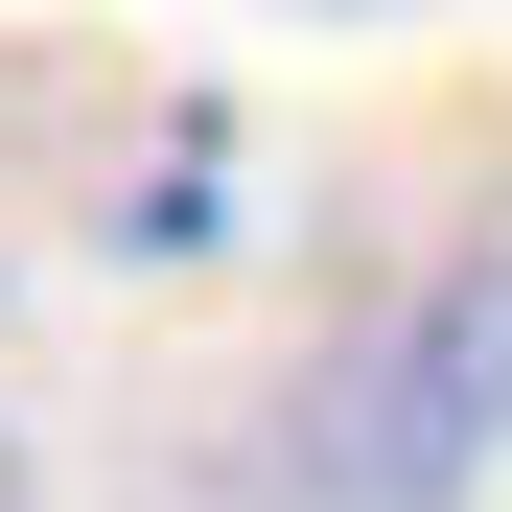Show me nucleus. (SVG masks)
Segmentation results:
<instances>
[{"label":"nucleus","instance_id":"f257e3e1","mask_svg":"<svg viewBox=\"0 0 512 512\" xmlns=\"http://www.w3.org/2000/svg\"><path fill=\"white\" fill-rule=\"evenodd\" d=\"M489 466H512V233L419 256L303 396V512H466Z\"/></svg>","mask_w":512,"mask_h":512},{"label":"nucleus","instance_id":"f03ea898","mask_svg":"<svg viewBox=\"0 0 512 512\" xmlns=\"http://www.w3.org/2000/svg\"><path fill=\"white\" fill-rule=\"evenodd\" d=\"M0 512H24V443H0Z\"/></svg>","mask_w":512,"mask_h":512}]
</instances>
